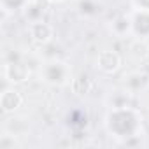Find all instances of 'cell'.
<instances>
[{
  "mask_svg": "<svg viewBox=\"0 0 149 149\" xmlns=\"http://www.w3.org/2000/svg\"><path fill=\"white\" fill-rule=\"evenodd\" d=\"M54 77H58V84H63L67 81V67H65V63L53 61V63H49L46 67V81L54 84L56 83Z\"/></svg>",
  "mask_w": 149,
  "mask_h": 149,
  "instance_id": "obj_1",
  "label": "cell"
},
{
  "mask_svg": "<svg viewBox=\"0 0 149 149\" xmlns=\"http://www.w3.org/2000/svg\"><path fill=\"white\" fill-rule=\"evenodd\" d=\"M23 104V97L14 91V90H7L4 91L2 98H0V105H2V111L7 114V112H13L14 109H18L19 105Z\"/></svg>",
  "mask_w": 149,
  "mask_h": 149,
  "instance_id": "obj_2",
  "label": "cell"
},
{
  "mask_svg": "<svg viewBox=\"0 0 149 149\" xmlns=\"http://www.w3.org/2000/svg\"><path fill=\"white\" fill-rule=\"evenodd\" d=\"M98 67L104 72H114L119 67V56L112 51H104L98 56Z\"/></svg>",
  "mask_w": 149,
  "mask_h": 149,
  "instance_id": "obj_3",
  "label": "cell"
},
{
  "mask_svg": "<svg viewBox=\"0 0 149 149\" xmlns=\"http://www.w3.org/2000/svg\"><path fill=\"white\" fill-rule=\"evenodd\" d=\"M30 33H32V39L37 40V42H47L53 35V28L46 23H33L30 26Z\"/></svg>",
  "mask_w": 149,
  "mask_h": 149,
  "instance_id": "obj_4",
  "label": "cell"
}]
</instances>
